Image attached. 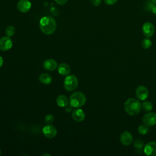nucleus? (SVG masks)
<instances>
[{
    "mask_svg": "<svg viewBox=\"0 0 156 156\" xmlns=\"http://www.w3.org/2000/svg\"><path fill=\"white\" fill-rule=\"evenodd\" d=\"M151 10L154 13L156 14V5H154L152 6V7L151 8Z\"/></svg>",
    "mask_w": 156,
    "mask_h": 156,
    "instance_id": "28",
    "label": "nucleus"
},
{
    "mask_svg": "<svg viewBox=\"0 0 156 156\" xmlns=\"http://www.w3.org/2000/svg\"><path fill=\"white\" fill-rule=\"evenodd\" d=\"M141 45L144 49H149L152 45V41L149 38L146 37V38H144L143 40L141 42Z\"/></svg>",
    "mask_w": 156,
    "mask_h": 156,
    "instance_id": "20",
    "label": "nucleus"
},
{
    "mask_svg": "<svg viewBox=\"0 0 156 156\" xmlns=\"http://www.w3.org/2000/svg\"><path fill=\"white\" fill-rule=\"evenodd\" d=\"M39 26L41 31L46 35L52 34L57 28L55 20L50 16L42 17L40 19Z\"/></svg>",
    "mask_w": 156,
    "mask_h": 156,
    "instance_id": "1",
    "label": "nucleus"
},
{
    "mask_svg": "<svg viewBox=\"0 0 156 156\" xmlns=\"http://www.w3.org/2000/svg\"><path fill=\"white\" fill-rule=\"evenodd\" d=\"M104 1L105 3L108 5H113L118 1V0H104Z\"/></svg>",
    "mask_w": 156,
    "mask_h": 156,
    "instance_id": "25",
    "label": "nucleus"
},
{
    "mask_svg": "<svg viewBox=\"0 0 156 156\" xmlns=\"http://www.w3.org/2000/svg\"><path fill=\"white\" fill-rule=\"evenodd\" d=\"M31 6V3L29 0H20L17 3V9L22 13H27L29 12Z\"/></svg>",
    "mask_w": 156,
    "mask_h": 156,
    "instance_id": "11",
    "label": "nucleus"
},
{
    "mask_svg": "<svg viewBox=\"0 0 156 156\" xmlns=\"http://www.w3.org/2000/svg\"><path fill=\"white\" fill-rule=\"evenodd\" d=\"M149 131V129L148 126L144 125V124L143 125L139 126L138 128V132L140 135H146L147 134Z\"/></svg>",
    "mask_w": 156,
    "mask_h": 156,
    "instance_id": "19",
    "label": "nucleus"
},
{
    "mask_svg": "<svg viewBox=\"0 0 156 156\" xmlns=\"http://www.w3.org/2000/svg\"><path fill=\"white\" fill-rule=\"evenodd\" d=\"M5 32V34H6L7 36L10 37L13 36L15 34V29L12 26H9L7 27Z\"/></svg>",
    "mask_w": 156,
    "mask_h": 156,
    "instance_id": "21",
    "label": "nucleus"
},
{
    "mask_svg": "<svg viewBox=\"0 0 156 156\" xmlns=\"http://www.w3.org/2000/svg\"><path fill=\"white\" fill-rule=\"evenodd\" d=\"M124 108L128 115L135 116L140 112L141 104L138 99L135 98H129L124 102Z\"/></svg>",
    "mask_w": 156,
    "mask_h": 156,
    "instance_id": "2",
    "label": "nucleus"
},
{
    "mask_svg": "<svg viewBox=\"0 0 156 156\" xmlns=\"http://www.w3.org/2000/svg\"><path fill=\"white\" fill-rule=\"evenodd\" d=\"M3 62H4L3 58H2V57L1 55H0V67L2 66V65L3 64Z\"/></svg>",
    "mask_w": 156,
    "mask_h": 156,
    "instance_id": "29",
    "label": "nucleus"
},
{
    "mask_svg": "<svg viewBox=\"0 0 156 156\" xmlns=\"http://www.w3.org/2000/svg\"><path fill=\"white\" fill-rule=\"evenodd\" d=\"M38 79L40 81V82L44 85L50 84L52 81V77L51 75L48 73H43L40 74L38 77Z\"/></svg>",
    "mask_w": 156,
    "mask_h": 156,
    "instance_id": "16",
    "label": "nucleus"
},
{
    "mask_svg": "<svg viewBox=\"0 0 156 156\" xmlns=\"http://www.w3.org/2000/svg\"><path fill=\"white\" fill-rule=\"evenodd\" d=\"M56 102L60 107H65L68 104V99L67 97L63 94L59 95L56 99Z\"/></svg>",
    "mask_w": 156,
    "mask_h": 156,
    "instance_id": "17",
    "label": "nucleus"
},
{
    "mask_svg": "<svg viewBox=\"0 0 156 156\" xmlns=\"http://www.w3.org/2000/svg\"><path fill=\"white\" fill-rule=\"evenodd\" d=\"M144 154L147 156L156 155V141H150L147 143L143 149Z\"/></svg>",
    "mask_w": 156,
    "mask_h": 156,
    "instance_id": "9",
    "label": "nucleus"
},
{
    "mask_svg": "<svg viewBox=\"0 0 156 156\" xmlns=\"http://www.w3.org/2000/svg\"><path fill=\"white\" fill-rule=\"evenodd\" d=\"M55 2L58 4H60V5H63V4H65L67 2L68 0H55Z\"/></svg>",
    "mask_w": 156,
    "mask_h": 156,
    "instance_id": "26",
    "label": "nucleus"
},
{
    "mask_svg": "<svg viewBox=\"0 0 156 156\" xmlns=\"http://www.w3.org/2000/svg\"><path fill=\"white\" fill-rule=\"evenodd\" d=\"M151 1H152V2H154V4H156V0H151Z\"/></svg>",
    "mask_w": 156,
    "mask_h": 156,
    "instance_id": "30",
    "label": "nucleus"
},
{
    "mask_svg": "<svg viewBox=\"0 0 156 156\" xmlns=\"http://www.w3.org/2000/svg\"><path fill=\"white\" fill-rule=\"evenodd\" d=\"M143 123L148 126L152 127L156 124V113L153 112H149L146 113L142 118Z\"/></svg>",
    "mask_w": 156,
    "mask_h": 156,
    "instance_id": "5",
    "label": "nucleus"
},
{
    "mask_svg": "<svg viewBox=\"0 0 156 156\" xmlns=\"http://www.w3.org/2000/svg\"><path fill=\"white\" fill-rule=\"evenodd\" d=\"M141 108L146 112H149L153 108V104L150 101H144L141 104Z\"/></svg>",
    "mask_w": 156,
    "mask_h": 156,
    "instance_id": "18",
    "label": "nucleus"
},
{
    "mask_svg": "<svg viewBox=\"0 0 156 156\" xmlns=\"http://www.w3.org/2000/svg\"><path fill=\"white\" fill-rule=\"evenodd\" d=\"M72 118L76 122H82L85 118L84 112L80 108L76 109L72 113Z\"/></svg>",
    "mask_w": 156,
    "mask_h": 156,
    "instance_id": "14",
    "label": "nucleus"
},
{
    "mask_svg": "<svg viewBox=\"0 0 156 156\" xmlns=\"http://www.w3.org/2000/svg\"><path fill=\"white\" fill-rule=\"evenodd\" d=\"M64 88L68 91H72L76 90L78 86V79L73 74L67 75L64 80Z\"/></svg>",
    "mask_w": 156,
    "mask_h": 156,
    "instance_id": "4",
    "label": "nucleus"
},
{
    "mask_svg": "<svg viewBox=\"0 0 156 156\" xmlns=\"http://www.w3.org/2000/svg\"><path fill=\"white\" fill-rule=\"evenodd\" d=\"M135 94L138 99L141 101H145L149 96V91L145 86L140 85L136 88Z\"/></svg>",
    "mask_w": 156,
    "mask_h": 156,
    "instance_id": "10",
    "label": "nucleus"
},
{
    "mask_svg": "<svg viewBox=\"0 0 156 156\" xmlns=\"http://www.w3.org/2000/svg\"><path fill=\"white\" fill-rule=\"evenodd\" d=\"M155 32V27L154 25L150 22H146L142 26V32L143 35L147 37H151Z\"/></svg>",
    "mask_w": 156,
    "mask_h": 156,
    "instance_id": "7",
    "label": "nucleus"
},
{
    "mask_svg": "<svg viewBox=\"0 0 156 156\" xmlns=\"http://www.w3.org/2000/svg\"><path fill=\"white\" fill-rule=\"evenodd\" d=\"M72 106L70 105H69V106H68V105H66V108H65V111L67 112V113H69V112H70L71 110H72Z\"/></svg>",
    "mask_w": 156,
    "mask_h": 156,
    "instance_id": "27",
    "label": "nucleus"
},
{
    "mask_svg": "<svg viewBox=\"0 0 156 156\" xmlns=\"http://www.w3.org/2000/svg\"><path fill=\"white\" fill-rule=\"evenodd\" d=\"M133 146L135 148L138 149H141L144 146V143L141 140L138 139V140H136L135 141V142L133 143Z\"/></svg>",
    "mask_w": 156,
    "mask_h": 156,
    "instance_id": "23",
    "label": "nucleus"
},
{
    "mask_svg": "<svg viewBox=\"0 0 156 156\" xmlns=\"http://www.w3.org/2000/svg\"><path fill=\"white\" fill-rule=\"evenodd\" d=\"M42 155H49V156H50L49 154H43Z\"/></svg>",
    "mask_w": 156,
    "mask_h": 156,
    "instance_id": "31",
    "label": "nucleus"
},
{
    "mask_svg": "<svg viewBox=\"0 0 156 156\" xmlns=\"http://www.w3.org/2000/svg\"><path fill=\"white\" fill-rule=\"evenodd\" d=\"M91 3L94 6H98L101 4V0H90Z\"/></svg>",
    "mask_w": 156,
    "mask_h": 156,
    "instance_id": "24",
    "label": "nucleus"
},
{
    "mask_svg": "<svg viewBox=\"0 0 156 156\" xmlns=\"http://www.w3.org/2000/svg\"><path fill=\"white\" fill-rule=\"evenodd\" d=\"M71 71V69L69 66L65 63H60L58 66V72L62 76H67L69 74Z\"/></svg>",
    "mask_w": 156,
    "mask_h": 156,
    "instance_id": "15",
    "label": "nucleus"
},
{
    "mask_svg": "<svg viewBox=\"0 0 156 156\" xmlns=\"http://www.w3.org/2000/svg\"><path fill=\"white\" fill-rule=\"evenodd\" d=\"M86 102V97L83 93L76 91L71 94L69 97V104L74 108H78L83 106Z\"/></svg>",
    "mask_w": 156,
    "mask_h": 156,
    "instance_id": "3",
    "label": "nucleus"
},
{
    "mask_svg": "<svg viewBox=\"0 0 156 156\" xmlns=\"http://www.w3.org/2000/svg\"><path fill=\"white\" fill-rule=\"evenodd\" d=\"M43 134L48 138H52L55 137L57 133V130L55 127L51 124H48L42 129Z\"/></svg>",
    "mask_w": 156,
    "mask_h": 156,
    "instance_id": "6",
    "label": "nucleus"
},
{
    "mask_svg": "<svg viewBox=\"0 0 156 156\" xmlns=\"http://www.w3.org/2000/svg\"><path fill=\"white\" fill-rule=\"evenodd\" d=\"M54 116L52 115L49 114L46 115L44 118V122L46 124H51L52 122H54Z\"/></svg>",
    "mask_w": 156,
    "mask_h": 156,
    "instance_id": "22",
    "label": "nucleus"
},
{
    "mask_svg": "<svg viewBox=\"0 0 156 156\" xmlns=\"http://www.w3.org/2000/svg\"><path fill=\"white\" fill-rule=\"evenodd\" d=\"M13 46V41L12 39L8 37H3L0 39V50L6 51L12 48Z\"/></svg>",
    "mask_w": 156,
    "mask_h": 156,
    "instance_id": "8",
    "label": "nucleus"
},
{
    "mask_svg": "<svg viewBox=\"0 0 156 156\" xmlns=\"http://www.w3.org/2000/svg\"><path fill=\"white\" fill-rule=\"evenodd\" d=\"M133 141V136L128 131L123 132L120 135V141L124 146L130 145Z\"/></svg>",
    "mask_w": 156,
    "mask_h": 156,
    "instance_id": "12",
    "label": "nucleus"
},
{
    "mask_svg": "<svg viewBox=\"0 0 156 156\" xmlns=\"http://www.w3.org/2000/svg\"><path fill=\"white\" fill-rule=\"evenodd\" d=\"M43 68L47 71H52L57 68V62L52 58L46 59L43 62Z\"/></svg>",
    "mask_w": 156,
    "mask_h": 156,
    "instance_id": "13",
    "label": "nucleus"
},
{
    "mask_svg": "<svg viewBox=\"0 0 156 156\" xmlns=\"http://www.w3.org/2000/svg\"><path fill=\"white\" fill-rule=\"evenodd\" d=\"M1 155V149H0V155Z\"/></svg>",
    "mask_w": 156,
    "mask_h": 156,
    "instance_id": "32",
    "label": "nucleus"
}]
</instances>
